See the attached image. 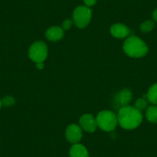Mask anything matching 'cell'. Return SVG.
Instances as JSON below:
<instances>
[{
    "mask_svg": "<svg viewBox=\"0 0 157 157\" xmlns=\"http://www.w3.org/2000/svg\"><path fill=\"white\" fill-rule=\"evenodd\" d=\"M132 92L128 90V89H125V90H121L120 93L116 95V102L118 105H120V107H123L129 105V104L132 101Z\"/></svg>",
    "mask_w": 157,
    "mask_h": 157,
    "instance_id": "9",
    "label": "cell"
},
{
    "mask_svg": "<svg viewBox=\"0 0 157 157\" xmlns=\"http://www.w3.org/2000/svg\"><path fill=\"white\" fill-rule=\"evenodd\" d=\"M97 125L102 130L111 132L114 130L118 124L117 116L113 112L103 110L98 114L96 117Z\"/></svg>",
    "mask_w": 157,
    "mask_h": 157,
    "instance_id": "3",
    "label": "cell"
},
{
    "mask_svg": "<svg viewBox=\"0 0 157 157\" xmlns=\"http://www.w3.org/2000/svg\"><path fill=\"white\" fill-rule=\"evenodd\" d=\"M148 105V102L144 98H140V99H137L136 101V103H135V107L138 110L140 111H142V110L145 109L146 108Z\"/></svg>",
    "mask_w": 157,
    "mask_h": 157,
    "instance_id": "15",
    "label": "cell"
},
{
    "mask_svg": "<svg viewBox=\"0 0 157 157\" xmlns=\"http://www.w3.org/2000/svg\"><path fill=\"white\" fill-rule=\"evenodd\" d=\"M36 67L39 69H43L44 68V64H43V63H36Z\"/></svg>",
    "mask_w": 157,
    "mask_h": 157,
    "instance_id": "19",
    "label": "cell"
},
{
    "mask_svg": "<svg viewBox=\"0 0 157 157\" xmlns=\"http://www.w3.org/2000/svg\"><path fill=\"white\" fill-rule=\"evenodd\" d=\"M82 136V128L78 125L71 124L66 130V137L69 143L77 144L79 143Z\"/></svg>",
    "mask_w": 157,
    "mask_h": 157,
    "instance_id": "6",
    "label": "cell"
},
{
    "mask_svg": "<svg viewBox=\"0 0 157 157\" xmlns=\"http://www.w3.org/2000/svg\"><path fill=\"white\" fill-rule=\"evenodd\" d=\"M148 100L153 105H157V83L153 84L149 89L147 95H146Z\"/></svg>",
    "mask_w": 157,
    "mask_h": 157,
    "instance_id": "13",
    "label": "cell"
},
{
    "mask_svg": "<svg viewBox=\"0 0 157 157\" xmlns=\"http://www.w3.org/2000/svg\"><path fill=\"white\" fill-rule=\"evenodd\" d=\"M64 36V31L59 26H52L47 29L46 33V37L48 40L56 42L63 39Z\"/></svg>",
    "mask_w": 157,
    "mask_h": 157,
    "instance_id": "10",
    "label": "cell"
},
{
    "mask_svg": "<svg viewBox=\"0 0 157 157\" xmlns=\"http://www.w3.org/2000/svg\"><path fill=\"white\" fill-rule=\"evenodd\" d=\"M79 125L83 130L88 132H93L97 129L96 119L91 114H84L79 119Z\"/></svg>",
    "mask_w": 157,
    "mask_h": 157,
    "instance_id": "7",
    "label": "cell"
},
{
    "mask_svg": "<svg viewBox=\"0 0 157 157\" xmlns=\"http://www.w3.org/2000/svg\"><path fill=\"white\" fill-rule=\"evenodd\" d=\"M48 56V48L42 41L35 42L29 49V56L35 63H43Z\"/></svg>",
    "mask_w": 157,
    "mask_h": 157,
    "instance_id": "4",
    "label": "cell"
},
{
    "mask_svg": "<svg viewBox=\"0 0 157 157\" xmlns=\"http://www.w3.org/2000/svg\"><path fill=\"white\" fill-rule=\"evenodd\" d=\"M96 1H97V0H83L84 3L86 5L87 7L93 6H94L95 4H96Z\"/></svg>",
    "mask_w": 157,
    "mask_h": 157,
    "instance_id": "18",
    "label": "cell"
},
{
    "mask_svg": "<svg viewBox=\"0 0 157 157\" xmlns=\"http://www.w3.org/2000/svg\"><path fill=\"white\" fill-rule=\"evenodd\" d=\"M1 102H2V105H5V106H11V105H14L15 99L12 96H6Z\"/></svg>",
    "mask_w": 157,
    "mask_h": 157,
    "instance_id": "16",
    "label": "cell"
},
{
    "mask_svg": "<svg viewBox=\"0 0 157 157\" xmlns=\"http://www.w3.org/2000/svg\"><path fill=\"white\" fill-rule=\"evenodd\" d=\"M110 33L114 37L118 39H123L127 37L130 33V30L126 25L122 23H116L110 28Z\"/></svg>",
    "mask_w": 157,
    "mask_h": 157,
    "instance_id": "8",
    "label": "cell"
},
{
    "mask_svg": "<svg viewBox=\"0 0 157 157\" xmlns=\"http://www.w3.org/2000/svg\"><path fill=\"white\" fill-rule=\"evenodd\" d=\"M70 157H89V152L86 148L82 145L77 143L73 144L69 150Z\"/></svg>",
    "mask_w": 157,
    "mask_h": 157,
    "instance_id": "11",
    "label": "cell"
},
{
    "mask_svg": "<svg viewBox=\"0 0 157 157\" xmlns=\"http://www.w3.org/2000/svg\"><path fill=\"white\" fill-rule=\"evenodd\" d=\"M152 17H153V19L155 21V22H157V9H155V10H154L153 13H152Z\"/></svg>",
    "mask_w": 157,
    "mask_h": 157,
    "instance_id": "20",
    "label": "cell"
},
{
    "mask_svg": "<svg viewBox=\"0 0 157 157\" xmlns=\"http://www.w3.org/2000/svg\"><path fill=\"white\" fill-rule=\"evenodd\" d=\"M155 27V22L153 21L147 20L143 22L140 25V29L143 33H149V32L152 31L153 28Z\"/></svg>",
    "mask_w": 157,
    "mask_h": 157,
    "instance_id": "14",
    "label": "cell"
},
{
    "mask_svg": "<svg viewBox=\"0 0 157 157\" xmlns=\"http://www.w3.org/2000/svg\"><path fill=\"white\" fill-rule=\"evenodd\" d=\"M1 106H2V102L0 100V108H1Z\"/></svg>",
    "mask_w": 157,
    "mask_h": 157,
    "instance_id": "21",
    "label": "cell"
},
{
    "mask_svg": "<svg viewBox=\"0 0 157 157\" xmlns=\"http://www.w3.org/2000/svg\"><path fill=\"white\" fill-rule=\"evenodd\" d=\"M92 19V11L87 6H78L73 12V22L78 28L83 29L88 25Z\"/></svg>",
    "mask_w": 157,
    "mask_h": 157,
    "instance_id": "5",
    "label": "cell"
},
{
    "mask_svg": "<svg viewBox=\"0 0 157 157\" xmlns=\"http://www.w3.org/2000/svg\"><path fill=\"white\" fill-rule=\"evenodd\" d=\"M123 50L129 56L133 58H141L148 52V47L146 43L135 36H129L125 41Z\"/></svg>",
    "mask_w": 157,
    "mask_h": 157,
    "instance_id": "2",
    "label": "cell"
},
{
    "mask_svg": "<svg viewBox=\"0 0 157 157\" xmlns=\"http://www.w3.org/2000/svg\"><path fill=\"white\" fill-rule=\"evenodd\" d=\"M72 25V20L70 19H66L63 23V30H69Z\"/></svg>",
    "mask_w": 157,
    "mask_h": 157,
    "instance_id": "17",
    "label": "cell"
},
{
    "mask_svg": "<svg viewBox=\"0 0 157 157\" xmlns=\"http://www.w3.org/2000/svg\"><path fill=\"white\" fill-rule=\"evenodd\" d=\"M146 116L149 122L157 123V105H153L148 107L146 112Z\"/></svg>",
    "mask_w": 157,
    "mask_h": 157,
    "instance_id": "12",
    "label": "cell"
},
{
    "mask_svg": "<svg viewBox=\"0 0 157 157\" xmlns=\"http://www.w3.org/2000/svg\"><path fill=\"white\" fill-rule=\"evenodd\" d=\"M118 123L125 129H134L138 127L143 121L141 111L135 106L126 105L121 107L117 115Z\"/></svg>",
    "mask_w": 157,
    "mask_h": 157,
    "instance_id": "1",
    "label": "cell"
}]
</instances>
